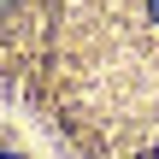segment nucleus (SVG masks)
I'll use <instances>...</instances> for the list:
<instances>
[{"label":"nucleus","mask_w":159,"mask_h":159,"mask_svg":"<svg viewBox=\"0 0 159 159\" xmlns=\"http://www.w3.org/2000/svg\"><path fill=\"white\" fill-rule=\"evenodd\" d=\"M0 6H12V0H0Z\"/></svg>","instance_id":"3"},{"label":"nucleus","mask_w":159,"mask_h":159,"mask_svg":"<svg viewBox=\"0 0 159 159\" xmlns=\"http://www.w3.org/2000/svg\"><path fill=\"white\" fill-rule=\"evenodd\" d=\"M148 18H153V24H159V0H148Z\"/></svg>","instance_id":"1"},{"label":"nucleus","mask_w":159,"mask_h":159,"mask_svg":"<svg viewBox=\"0 0 159 159\" xmlns=\"http://www.w3.org/2000/svg\"><path fill=\"white\" fill-rule=\"evenodd\" d=\"M0 159H18V153H0Z\"/></svg>","instance_id":"2"}]
</instances>
